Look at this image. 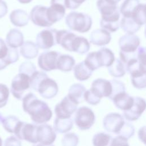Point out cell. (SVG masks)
<instances>
[{
  "mask_svg": "<svg viewBox=\"0 0 146 146\" xmlns=\"http://www.w3.org/2000/svg\"><path fill=\"white\" fill-rule=\"evenodd\" d=\"M70 48V51L84 54L89 51L90 44L86 38L75 34L71 40Z\"/></svg>",
  "mask_w": 146,
  "mask_h": 146,
  "instance_id": "cell-19",
  "label": "cell"
},
{
  "mask_svg": "<svg viewBox=\"0 0 146 146\" xmlns=\"http://www.w3.org/2000/svg\"><path fill=\"white\" fill-rule=\"evenodd\" d=\"M32 22L40 27H49L54 23L52 21L48 7L36 5L31 10L30 14Z\"/></svg>",
  "mask_w": 146,
  "mask_h": 146,
  "instance_id": "cell-6",
  "label": "cell"
},
{
  "mask_svg": "<svg viewBox=\"0 0 146 146\" xmlns=\"http://www.w3.org/2000/svg\"><path fill=\"white\" fill-rule=\"evenodd\" d=\"M77 104L71 99L68 95L64 96L55 107L54 111L58 118H70L77 109Z\"/></svg>",
  "mask_w": 146,
  "mask_h": 146,
  "instance_id": "cell-12",
  "label": "cell"
},
{
  "mask_svg": "<svg viewBox=\"0 0 146 146\" xmlns=\"http://www.w3.org/2000/svg\"><path fill=\"white\" fill-rule=\"evenodd\" d=\"M37 127L36 124L20 121L14 133L18 139L35 144L38 143Z\"/></svg>",
  "mask_w": 146,
  "mask_h": 146,
  "instance_id": "cell-8",
  "label": "cell"
},
{
  "mask_svg": "<svg viewBox=\"0 0 146 146\" xmlns=\"http://www.w3.org/2000/svg\"><path fill=\"white\" fill-rule=\"evenodd\" d=\"M115 55L109 48L102 47L98 51L88 53L84 60L86 65L93 71L100 67H108L115 60Z\"/></svg>",
  "mask_w": 146,
  "mask_h": 146,
  "instance_id": "cell-3",
  "label": "cell"
},
{
  "mask_svg": "<svg viewBox=\"0 0 146 146\" xmlns=\"http://www.w3.org/2000/svg\"><path fill=\"white\" fill-rule=\"evenodd\" d=\"M84 99L87 102L88 104L91 105H96L100 102V99L98 98L90 90H87L85 92Z\"/></svg>",
  "mask_w": 146,
  "mask_h": 146,
  "instance_id": "cell-41",
  "label": "cell"
},
{
  "mask_svg": "<svg viewBox=\"0 0 146 146\" xmlns=\"http://www.w3.org/2000/svg\"><path fill=\"white\" fill-rule=\"evenodd\" d=\"M120 13L112 15L102 17L100 21V26L108 32H115L119 28Z\"/></svg>",
  "mask_w": 146,
  "mask_h": 146,
  "instance_id": "cell-21",
  "label": "cell"
},
{
  "mask_svg": "<svg viewBox=\"0 0 146 146\" xmlns=\"http://www.w3.org/2000/svg\"><path fill=\"white\" fill-rule=\"evenodd\" d=\"M19 59L17 48L9 47L5 41L0 38V70L13 64Z\"/></svg>",
  "mask_w": 146,
  "mask_h": 146,
  "instance_id": "cell-10",
  "label": "cell"
},
{
  "mask_svg": "<svg viewBox=\"0 0 146 146\" xmlns=\"http://www.w3.org/2000/svg\"><path fill=\"white\" fill-rule=\"evenodd\" d=\"M75 64L74 58L67 54H61L59 56L57 60L56 69L62 71H70Z\"/></svg>",
  "mask_w": 146,
  "mask_h": 146,
  "instance_id": "cell-28",
  "label": "cell"
},
{
  "mask_svg": "<svg viewBox=\"0 0 146 146\" xmlns=\"http://www.w3.org/2000/svg\"><path fill=\"white\" fill-rule=\"evenodd\" d=\"M65 22L70 29L81 33L88 31L92 24V18L89 15L77 11H72L68 14Z\"/></svg>",
  "mask_w": 146,
  "mask_h": 146,
  "instance_id": "cell-4",
  "label": "cell"
},
{
  "mask_svg": "<svg viewBox=\"0 0 146 146\" xmlns=\"http://www.w3.org/2000/svg\"><path fill=\"white\" fill-rule=\"evenodd\" d=\"M108 73L113 77L120 78L126 73V68L124 63L119 59H115L113 63L108 67Z\"/></svg>",
  "mask_w": 146,
  "mask_h": 146,
  "instance_id": "cell-30",
  "label": "cell"
},
{
  "mask_svg": "<svg viewBox=\"0 0 146 146\" xmlns=\"http://www.w3.org/2000/svg\"><path fill=\"white\" fill-rule=\"evenodd\" d=\"M74 120L79 129L87 130L89 129L94 124L95 116L91 108L83 106L76 109Z\"/></svg>",
  "mask_w": 146,
  "mask_h": 146,
  "instance_id": "cell-7",
  "label": "cell"
},
{
  "mask_svg": "<svg viewBox=\"0 0 146 146\" xmlns=\"http://www.w3.org/2000/svg\"><path fill=\"white\" fill-rule=\"evenodd\" d=\"M111 3H112V4H114V5H117V3L120 1L121 0H105Z\"/></svg>",
  "mask_w": 146,
  "mask_h": 146,
  "instance_id": "cell-47",
  "label": "cell"
},
{
  "mask_svg": "<svg viewBox=\"0 0 146 146\" xmlns=\"http://www.w3.org/2000/svg\"><path fill=\"white\" fill-rule=\"evenodd\" d=\"M90 90L96 96L101 99L103 97L108 98L110 96L112 85L110 80L98 78L92 82Z\"/></svg>",
  "mask_w": 146,
  "mask_h": 146,
  "instance_id": "cell-15",
  "label": "cell"
},
{
  "mask_svg": "<svg viewBox=\"0 0 146 146\" xmlns=\"http://www.w3.org/2000/svg\"><path fill=\"white\" fill-rule=\"evenodd\" d=\"M33 146H54L53 145H52V144H51V145H43V144H40V143H39V144H36V145H33Z\"/></svg>",
  "mask_w": 146,
  "mask_h": 146,
  "instance_id": "cell-49",
  "label": "cell"
},
{
  "mask_svg": "<svg viewBox=\"0 0 146 146\" xmlns=\"http://www.w3.org/2000/svg\"><path fill=\"white\" fill-rule=\"evenodd\" d=\"M145 108V100L140 97H133V103L128 110L123 111V116L129 121H135L139 118Z\"/></svg>",
  "mask_w": 146,
  "mask_h": 146,
  "instance_id": "cell-16",
  "label": "cell"
},
{
  "mask_svg": "<svg viewBox=\"0 0 146 146\" xmlns=\"http://www.w3.org/2000/svg\"><path fill=\"white\" fill-rule=\"evenodd\" d=\"M11 23L17 27H23L29 23L30 17L27 13L22 9H15L11 12L9 15Z\"/></svg>",
  "mask_w": 146,
  "mask_h": 146,
  "instance_id": "cell-22",
  "label": "cell"
},
{
  "mask_svg": "<svg viewBox=\"0 0 146 146\" xmlns=\"http://www.w3.org/2000/svg\"><path fill=\"white\" fill-rule=\"evenodd\" d=\"M7 11L8 8L6 2L3 0H0V18L5 16Z\"/></svg>",
  "mask_w": 146,
  "mask_h": 146,
  "instance_id": "cell-45",
  "label": "cell"
},
{
  "mask_svg": "<svg viewBox=\"0 0 146 146\" xmlns=\"http://www.w3.org/2000/svg\"><path fill=\"white\" fill-rule=\"evenodd\" d=\"M73 127V121L71 118L61 119L57 117L54 121V129L55 131L63 133L70 131Z\"/></svg>",
  "mask_w": 146,
  "mask_h": 146,
  "instance_id": "cell-29",
  "label": "cell"
},
{
  "mask_svg": "<svg viewBox=\"0 0 146 146\" xmlns=\"http://www.w3.org/2000/svg\"><path fill=\"white\" fill-rule=\"evenodd\" d=\"M9 89L4 84L0 83V108L5 107L9 99Z\"/></svg>",
  "mask_w": 146,
  "mask_h": 146,
  "instance_id": "cell-40",
  "label": "cell"
},
{
  "mask_svg": "<svg viewBox=\"0 0 146 146\" xmlns=\"http://www.w3.org/2000/svg\"><path fill=\"white\" fill-rule=\"evenodd\" d=\"M3 117H4V116L2 115V113L0 112V123H1V121H2V119H3Z\"/></svg>",
  "mask_w": 146,
  "mask_h": 146,
  "instance_id": "cell-50",
  "label": "cell"
},
{
  "mask_svg": "<svg viewBox=\"0 0 146 146\" xmlns=\"http://www.w3.org/2000/svg\"><path fill=\"white\" fill-rule=\"evenodd\" d=\"M145 127L144 126L143 127L139 129V133H138V135L140 140L141 141H143L144 144H145Z\"/></svg>",
  "mask_w": 146,
  "mask_h": 146,
  "instance_id": "cell-46",
  "label": "cell"
},
{
  "mask_svg": "<svg viewBox=\"0 0 146 146\" xmlns=\"http://www.w3.org/2000/svg\"><path fill=\"white\" fill-rule=\"evenodd\" d=\"M110 146H129L128 139L119 136L112 138Z\"/></svg>",
  "mask_w": 146,
  "mask_h": 146,
  "instance_id": "cell-42",
  "label": "cell"
},
{
  "mask_svg": "<svg viewBox=\"0 0 146 146\" xmlns=\"http://www.w3.org/2000/svg\"><path fill=\"white\" fill-rule=\"evenodd\" d=\"M30 87V77L23 73H19L13 79L10 91L14 98L22 100L29 92Z\"/></svg>",
  "mask_w": 146,
  "mask_h": 146,
  "instance_id": "cell-5",
  "label": "cell"
},
{
  "mask_svg": "<svg viewBox=\"0 0 146 146\" xmlns=\"http://www.w3.org/2000/svg\"><path fill=\"white\" fill-rule=\"evenodd\" d=\"M60 53L55 51L43 52L38 57V64L43 71H50L56 69L57 60Z\"/></svg>",
  "mask_w": 146,
  "mask_h": 146,
  "instance_id": "cell-13",
  "label": "cell"
},
{
  "mask_svg": "<svg viewBox=\"0 0 146 146\" xmlns=\"http://www.w3.org/2000/svg\"><path fill=\"white\" fill-rule=\"evenodd\" d=\"M140 3L139 0H124L119 11L124 17H131L137 6Z\"/></svg>",
  "mask_w": 146,
  "mask_h": 146,
  "instance_id": "cell-32",
  "label": "cell"
},
{
  "mask_svg": "<svg viewBox=\"0 0 146 146\" xmlns=\"http://www.w3.org/2000/svg\"><path fill=\"white\" fill-rule=\"evenodd\" d=\"M30 87L47 99L53 98L58 92L56 82L46 73L37 70L30 76Z\"/></svg>",
  "mask_w": 146,
  "mask_h": 146,
  "instance_id": "cell-2",
  "label": "cell"
},
{
  "mask_svg": "<svg viewBox=\"0 0 146 146\" xmlns=\"http://www.w3.org/2000/svg\"><path fill=\"white\" fill-rule=\"evenodd\" d=\"M91 70L84 61L78 63L74 68V74L76 79L80 81L87 80L92 74Z\"/></svg>",
  "mask_w": 146,
  "mask_h": 146,
  "instance_id": "cell-27",
  "label": "cell"
},
{
  "mask_svg": "<svg viewBox=\"0 0 146 146\" xmlns=\"http://www.w3.org/2000/svg\"><path fill=\"white\" fill-rule=\"evenodd\" d=\"M79 143L78 136L74 132L65 134L62 139L63 146H77Z\"/></svg>",
  "mask_w": 146,
  "mask_h": 146,
  "instance_id": "cell-37",
  "label": "cell"
},
{
  "mask_svg": "<svg viewBox=\"0 0 146 146\" xmlns=\"http://www.w3.org/2000/svg\"><path fill=\"white\" fill-rule=\"evenodd\" d=\"M119 25L121 29L128 34H134L141 27L132 18L124 17L121 18Z\"/></svg>",
  "mask_w": 146,
  "mask_h": 146,
  "instance_id": "cell-31",
  "label": "cell"
},
{
  "mask_svg": "<svg viewBox=\"0 0 146 146\" xmlns=\"http://www.w3.org/2000/svg\"><path fill=\"white\" fill-rule=\"evenodd\" d=\"M126 121L123 116L116 112L108 113L103 119L104 128L108 132H111L117 136L122 130Z\"/></svg>",
  "mask_w": 146,
  "mask_h": 146,
  "instance_id": "cell-9",
  "label": "cell"
},
{
  "mask_svg": "<svg viewBox=\"0 0 146 146\" xmlns=\"http://www.w3.org/2000/svg\"><path fill=\"white\" fill-rule=\"evenodd\" d=\"M86 0H65L66 8L74 10L78 8Z\"/></svg>",
  "mask_w": 146,
  "mask_h": 146,
  "instance_id": "cell-43",
  "label": "cell"
},
{
  "mask_svg": "<svg viewBox=\"0 0 146 146\" xmlns=\"http://www.w3.org/2000/svg\"><path fill=\"white\" fill-rule=\"evenodd\" d=\"M23 39V35L20 30L13 29L10 30L6 35V44L10 47L17 48L22 45Z\"/></svg>",
  "mask_w": 146,
  "mask_h": 146,
  "instance_id": "cell-23",
  "label": "cell"
},
{
  "mask_svg": "<svg viewBox=\"0 0 146 146\" xmlns=\"http://www.w3.org/2000/svg\"><path fill=\"white\" fill-rule=\"evenodd\" d=\"M90 42L96 46H104L108 44L111 40L110 32L104 29H96L91 32L90 35Z\"/></svg>",
  "mask_w": 146,
  "mask_h": 146,
  "instance_id": "cell-18",
  "label": "cell"
},
{
  "mask_svg": "<svg viewBox=\"0 0 146 146\" xmlns=\"http://www.w3.org/2000/svg\"><path fill=\"white\" fill-rule=\"evenodd\" d=\"M96 6L102 17L110 16L120 12L117 5L111 3L105 0H98Z\"/></svg>",
  "mask_w": 146,
  "mask_h": 146,
  "instance_id": "cell-26",
  "label": "cell"
},
{
  "mask_svg": "<svg viewBox=\"0 0 146 146\" xmlns=\"http://www.w3.org/2000/svg\"><path fill=\"white\" fill-rule=\"evenodd\" d=\"M22 100L23 111L30 116L31 120L35 124L46 123L52 117V113L48 104L33 93L29 92Z\"/></svg>",
  "mask_w": 146,
  "mask_h": 146,
  "instance_id": "cell-1",
  "label": "cell"
},
{
  "mask_svg": "<svg viewBox=\"0 0 146 146\" xmlns=\"http://www.w3.org/2000/svg\"><path fill=\"white\" fill-rule=\"evenodd\" d=\"M56 138V134L53 128L47 124H42L37 127V140L43 145L52 144Z\"/></svg>",
  "mask_w": 146,
  "mask_h": 146,
  "instance_id": "cell-17",
  "label": "cell"
},
{
  "mask_svg": "<svg viewBox=\"0 0 146 146\" xmlns=\"http://www.w3.org/2000/svg\"><path fill=\"white\" fill-rule=\"evenodd\" d=\"M145 4L140 3L131 17V18H132L140 26L144 25L145 23Z\"/></svg>",
  "mask_w": 146,
  "mask_h": 146,
  "instance_id": "cell-36",
  "label": "cell"
},
{
  "mask_svg": "<svg viewBox=\"0 0 146 146\" xmlns=\"http://www.w3.org/2000/svg\"><path fill=\"white\" fill-rule=\"evenodd\" d=\"M4 146H21V141L17 137L11 136L5 139Z\"/></svg>",
  "mask_w": 146,
  "mask_h": 146,
  "instance_id": "cell-44",
  "label": "cell"
},
{
  "mask_svg": "<svg viewBox=\"0 0 146 146\" xmlns=\"http://www.w3.org/2000/svg\"><path fill=\"white\" fill-rule=\"evenodd\" d=\"M140 43V38L135 34H125L119 40L120 52L132 53L136 51Z\"/></svg>",
  "mask_w": 146,
  "mask_h": 146,
  "instance_id": "cell-14",
  "label": "cell"
},
{
  "mask_svg": "<svg viewBox=\"0 0 146 146\" xmlns=\"http://www.w3.org/2000/svg\"><path fill=\"white\" fill-rule=\"evenodd\" d=\"M19 121V119L15 116L9 115L3 117L1 123L3 127L7 132L14 133Z\"/></svg>",
  "mask_w": 146,
  "mask_h": 146,
  "instance_id": "cell-34",
  "label": "cell"
},
{
  "mask_svg": "<svg viewBox=\"0 0 146 146\" xmlns=\"http://www.w3.org/2000/svg\"><path fill=\"white\" fill-rule=\"evenodd\" d=\"M0 146H2V140L0 137Z\"/></svg>",
  "mask_w": 146,
  "mask_h": 146,
  "instance_id": "cell-51",
  "label": "cell"
},
{
  "mask_svg": "<svg viewBox=\"0 0 146 146\" xmlns=\"http://www.w3.org/2000/svg\"><path fill=\"white\" fill-rule=\"evenodd\" d=\"M32 1L33 0H18V1L21 3H29Z\"/></svg>",
  "mask_w": 146,
  "mask_h": 146,
  "instance_id": "cell-48",
  "label": "cell"
},
{
  "mask_svg": "<svg viewBox=\"0 0 146 146\" xmlns=\"http://www.w3.org/2000/svg\"><path fill=\"white\" fill-rule=\"evenodd\" d=\"M36 71L35 66L31 62L25 61L23 62L19 66V73H23L30 77L32 74Z\"/></svg>",
  "mask_w": 146,
  "mask_h": 146,
  "instance_id": "cell-39",
  "label": "cell"
},
{
  "mask_svg": "<svg viewBox=\"0 0 146 146\" xmlns=\"http://www.w3.org/2000/svg\"><path fill=\"white\" fill-rule=\"evenodd\" d=\"M111 100L117 108L124 111L131 108L133 103V97L125 91L117 94Z\"/></svg>",
  "mask_w": 146,
  "mask_h": 146,
  "instance_id": "cell-20",
  "label": "cell"
},
{
  "mask_svg": "<svg viewBox=\"0 0 146 146\" xmlns=\"http://www.w3.org/2000/svg\"><path fill=\"white\" fill-rule=\"evenodd\" d=\"M110 82L112 85V91L110 96L108 97L111 100L117 94L125 91V85L122 82L116 79H113L110 80Z\"/></svg>",
  "mask_w": 146,
  "mask_h": 146,
  "instance_id": "cell-38",
  "label": "cell"
},
{
  "mask_svg": "<svg viewBox=\"0 0 146 146\" xmlns=\"http://www.w3.org/2000/svg\"><path fill=\"white\" fill-rule=\"evenodd\" d=\"M113 137L107 133L101 132L96 133L92 138L94 146H110Z\"/></svg>",
  "mask_w": 146,
  "mask_h": 146,
  "instance_id": "cell-33",
  "label": "cell"
},
{
  "mask_svg": "<svg viewBox=\"0 0 146 146\" xmlns=\"http://www.w3.org/2000/svg\"><path fill=\"white\" fill-rule=\"evenodd\" d=\"M55 29H46L40 31L36 36V44L42 49H48L57 44V33Z\"/></svg>",
  "mask_w": 146,
  "mask_h": 146,
  "instance_id": "cell-11",
  "label": "cell"
},
{
  "mask_svg": "<svg viewBox=\"0 0 146 146\" xmlns=\"http://www.w3.org/2000/svg\"><path fill=\"white\" fill-rule=\"evenodd\" d=\"M131 83L134 87L137 89H143L146 85V72H137L131 74Z\"/></svg>",
  "mask_w": 146,
  "mask_h": 146,
  "instance_id": "cell-35",
  "label": "cell"
},
{
  "mask_svg": "<svg viewBox=\"0 0 146 146\" xmlns=\"http://www.w3.org/2000/svg\"><path fill=\"white\" fill-rule=\"evenodd\" d=\"M38 47L32 41H25L21 46L20 53L25 59H31L35 58L38 55Z\"/></svg>",
  "mask_w": 146,
  "mask_h": 146,
  "instance_id": "cell-25",
  "label": "cell"
},
{
  "mask_svg": "<svg viewBox=\"0 0 146 146\" xmlns=\"http://www.w3.org/2000/svg\"><path fill=\"white\" fill-rule=\"evenodd\" d=\"M86 89L80 83H75L71 85L68 90V97L77 104L84 100V96Z\"/></svg>",
  "mask_w": 146,
  "mask_h": 146,
  "instance_id": "cell-24",
  "label": "cell"
}]
</instances>
